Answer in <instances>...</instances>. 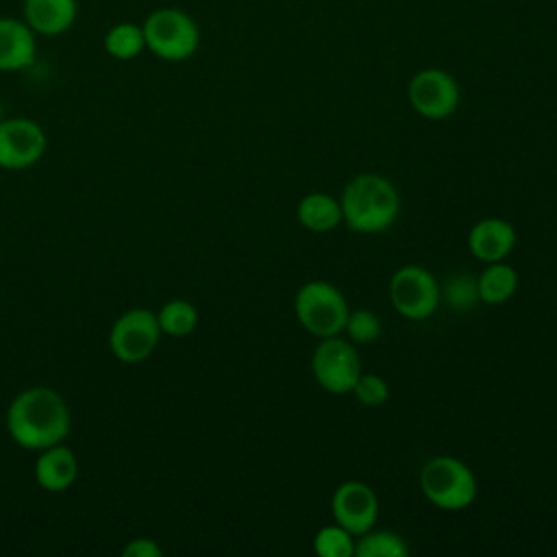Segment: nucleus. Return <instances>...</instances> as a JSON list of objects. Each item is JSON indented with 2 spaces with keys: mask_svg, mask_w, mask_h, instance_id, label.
<instances>
[{
  "mask_svg": "<svg viewBox=\"0 0 557 557\" xmlns=\"http://www.w3.org/2000/svg\"><path fill=\"white\" fill-rule=\"evenodd\" d=\"M78 476V459L72 448L63 444H54L50 448L39 450L35 461V481L41 490L59 494L74 485Z\"/></svg>",
  "mask_w": 557,
  "mask_h": 557,
  "instance_id": "obj_15",
  "label": "nucleus"
},
{
  "mask_svg": "<svg viewBox=\"0 0 557 557\" xmlns=\"http://www.w3.org/2000/svg\"><path fill=\"white\" fill-rule=\"evenodd\" d=\"M161 335L157 313L135 307L113 322L109 331V348L122 363H139L154 352Z\"/></svg>",
  "mask_w": 557,
  "mask_h": 557,
  "instance_id": "obj_8",
  "label": "nucleus"
},
{
  "mask_svg": "<svg viewBox=\"0 0 557 557\" xmlns=\"http://www.w3.org/2000/svg\"><path fill=\"white\" fill-rule=\"evenodd\" d=\"M407 98L418 115L426 120H444L457 111L461 91L448 72L440 67H426L411 76Z\"/></svg>",
  "mask_w": 557,
  "mask_h": 557,
  "instance_id": "obj_9",
  "label": "nucleus"
},
{
  "mask_svg": "<svg viewBox=\"0 0 557 557\" xmlns=\"http://www.w3.org/2000/svg\"><path fill=\"white\" fill-rule=\"evenodd\" d=\"M440 283L422 265L398 268L389 278V302L407 320H426L440 305Z\"/></svg>",
  "mask_w": 557,
  "mask_h": 557,
  "instance_id": "obj_7",
  "label": "nucleus"
},
{
  "mask_svg": "<svg viewBox=\"0 0 557 557\" xmlns=\"http://www.w3.org/2000/svg\"><path fill=\"white\" fill-rule=\"evenodd\" d=\"M72 429L65 398L48 387L33 385L22 389L7 409V431L11 440L28 450H44L61 444Z\"/></svg>",
  "mask_w": 557,
  "mask_h": 557,
  "instance_id": "obj_1",
  "label": "nucleus"
},
{
  "mask_svg": "<svg viewBox=\"0 0 557 557\" xmlns=\"http://www.w3.org/2000/svg\"><path fill=\"white\" fill-rule=\"evenodd\" d=\"M46 152V133L30 117L0 120V168L24 170Z\"/></svg>",
  "mask_w": 557,
  "mask_h": 557,
  "instance_id": "obj_10",
  "label": "nucleus"
},
{
  "mask_svg": "<svg viewBox=\"0 0 557 557\" xmlns=\"http://www.w3.org/2000/svg\"><path fill=\"white\" fill-rule=\"evenodd\" d=\"M348 311L344 294L329 281H307L294 296V313L300 326L318 339L342 335Z\"/></svg>",
  "mask_w": 557,
  "mask_h": 557,
  "instance_id": "obj_5",
  "label": "nucleus"
},
{
  "mask_svg": "<svg viewBox=\"0 0 557 557\" xmlns=\"http://www.w3.org/2000/svg\"><path fill=\"white\" fill-rule=\"evenodd\" d=\"M516 246V228L503 218H483L468 231V250L483 263L505 261Z\"/></svg>",
  "mask_w": 557,
  "mask_h": 557,
  "instance_id": "obj_12",
  "label": "nucleus"
},
{
  "mask_svg": "<svg viewBox=\"0 0 557 557\" xmlns=\"http://www.w3.org/2000/svg\"><path fill=\"white\" fill-rule=\"evenodd\" d=\"M296 220L311 233H329L342 222V205L335 196L324 191H311L300 198L296 207Z\"/></svg>",
  "mask_w": 557,
  "mask_h": 557,
  "instance_id": "obj_16",
  "label": "nucleus"
},
{
  "mask_svg": "<svg viewBox=\"0 0 557 557\" xmlns=\"http://www.w3.org/2000/svg\"><path fill=\"white\" fill-rule=\"evenodd\" d=\"M104 52L117 61H131L146 50V39L141 24L135 22H117L113 24L102 39Z\"/></svg>",
  "mask_w": 557,
  "mask_h": 557,
  "instance_id": "obj_18",
  "label": "nucleus"
},
{
  "mask_svg": "<svg viewBox=\"0 0 557 557\" xmlns=\"http://www.w3.org/2000/svg\"><path fill=\"white\" fill-rule=\"evenodd\" d=\"M355 544V535L337 522L318 529L313 535V550L320 557H352Z\"/></svg>",
  "mask_w": 557,
  "mask_h": 557,
  "instance_id": "obj_21",
  "label": "nucleus"
},
{
  "mask_svg": "<svg viewBox=\"0 0 557 557\" xmlns=\"http://www.w3.org/2000/svg\"><path fill=\"white\" fill-rule=\"evenodd\" d=\"M37 54V35L22 17H0V72L28 67Z\"/></svg>",
  "mask_w": 557,
  "mask_h": 557,
  "instance_id": "obj_13",
  "label": "nucleus"
},
{
  "mask_svg": "<svg viewBox=\"0 0 557 557\" xmlns=\"http://www.w3.org/2000/svg\"><path fill=\"white\" fill-rule=\"evenodd\" d=\"M78 17L76 0H24L22 20L35 35L57 37L67 33Z\"/></svg>",
  "mask_w": 557,
  "mask_h": 557,
  "instance_id": "obj_14",
  "label": "nucleus"
},
{
  "mask_svg": "<svg viewBox=\"0 0 557 557\" xmlns=\"http://www.w3.org/2000/svg\"><path fill=\"white\" fill-rule=\"evenodd\" d=\"M479 300L485 305H503L513 298L518 289V272L505 261L485 263V270L476 276Z\"/></svg>",
  "mask_w": 557,
  "mask_h": 557,
  "instance_id": "obj_17",
  "label": "nucleus"
},
{
  "mask_svg": "<svg viewBox=\"0 0 557 557\" xmlns=\"http://www.w3.org/2000/svg\"><path fill=\"white\" fill-rule=\"evenodd\" d=\"M420 490L437 509L461 511L474 503L479 483L468 463L453 455H437L422 466Z\"/></svg>",
  "mask_w": 557,
  "mask_h": 557,
  "instance_id": "obj_3",
  "label": "nucleus"
},
{
  "mask_svg": "<svg viewBox=\"0 0 557 557\" xmlns=\"http://www.w3.org/2000/svg\"><path fill=\"white\" fill-rule=\"evenodd\" d=\"M357 557H407V542L394 531H366L355 544Z\"/></svg>",
  "mask_w": 557,
  "mask_h": 557,
  "instance_id": "obj_20",
  "label": "nucleus"
},
{
  "mask_svg": "<svg viewBox=\"0 0 557 557\" xmlns=\"http://www.w3.org/2000/svg\"><path fill=\"white\" fill-rule=\"evenodd\" d=\"M344 333L352 344H370L381 335V320L374 311L366 307L348 311Z\"/></svg>",
  "mask_w": 557,
  "mask_h": 557,
  "instance_id": "obj_23",
  "label": "nucleus"
},
{
  "mask_svg": "<svg viewBox=\"0 0 557 557\" xmlns=\"http://www.w3.org/2000/svg\"><path fill=\"white\" fill-rule=\"evenodd\" d=\"M350 394H355V398H357L363 407H381V405H385L387 398H389V385H387V381H385L383 376H379V374H370V372L363 374V372H361Z\"/></svg>",
  "mask_w": 557,
  "mask_h": 557,
  "instance_id": "obj_24",
  "label": "nucleus"
},
{
  "mask_svg": "<svg viewBox=\"0 0 557 557\" xmlns=\"http://www.w3.org/2000/svg\"><path fill=\"white\" fill-rule=\"evenodd\" d=\"M311 372L329 394H350L361 374V357L350 339L324 337L311 355Z\"/></svg>",
  "mask_w": 557,
  "mask_h": 557,
  "instance_id": "obj_6",
  "label": "nucleus"
},
{
  "mask_svg": "<svg viewBox=\"0 0 557 557\" xmlns=\"http://www.w3.org/2000/svg\"><path fill=\"white\" fill-rule=\"evenodd\" d=\"M331 513L337 524L359 537L374 529L379 520V498L368 483L355 479L344 481L331 496Z\"/></svg>",
  "mask_w": 557,
  "mask_h": 557,
  "instance_id": "obj_11",
  "label": "nucleus"
},
{
  "mask_svg": "<svg viewBox=\"0 0 557 557\" xmlns=\"http://www.w3.org/2000/svg\"><path fill=\"white\" fill-rule=\"evenodd\" d=\"M157 320H159V326H161L163 335L187 337L198 326V311L189 300L176 298V300L165 302L157 311Z\"/></svg>",
  "mask_w": 557,
  "mask_h": 557,
  "instance_id": "obj_19",
  "label": "nucleus"
},
{
  "mask_svg": "<svg viewBox=\"0 0 557 557\" xmlns=\"http://www.w3.org/2000/svg\"><path fill=\"white\" fill-rule=\"evenodd\" d=\"M124 557H161V546L150 537H135L122 548Z\"/></svg>",
  "mask_w": 557,
  "mask_h": 557,
  "instance_id": "obj_25",
  "label": "nucleus"
},
{
  "mask_svg": "<svg viewBox=\"0 0 557 557\" xmlns=\"http://www.w3.org/2000/svg\"><path fill=\"white\" fill-rule=\"evenodd\" d=\"M342 222L363 235L387 231L400 211V198L389 178L374 172L352 176L339 198Z\"/></svg>",
  "mask_w": 557,
  "mask_h": 557,
  "instance_id": "obj_2",
  "label": "nucleus"
},
{
  "mask_svg": "<svg viewBox=\"0 0 557 557\" xmlns=\"http://www.w3.org/2000/svg\"><path fill=\"white\" fill-rule=\"evenodd\" d=\"M146 50L161 61H185L200 46L196 20L178 7H159L141 22Z\"/></svg>",
  "mask_w": 557,
  "mask_h": 557,
  "instance_id": "obj_4",
  "label": "nucleus"
},
{
  "mask_svg": "<svg viewBox=\"0 0 557 557\" xmlns=\"http://www.w3.org/2000/svg\"><path fill=\"white\" fill-rule=\"evenodd\" d=\"M440 296L450 309L466 311L479 302V283L474 274H450L444 285H440Z\"/></svg>",
  "mask_w": 557,
  "mask_h": 557,
  "instance_id": "obj_22",
  "label": "nucleus"
}]
</instances>
